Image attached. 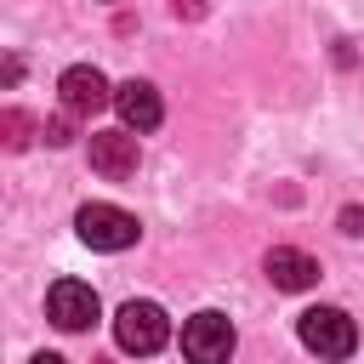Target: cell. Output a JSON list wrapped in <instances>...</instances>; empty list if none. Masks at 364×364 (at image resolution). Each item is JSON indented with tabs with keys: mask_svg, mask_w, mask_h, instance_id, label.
Returning a JSON list of instances; mask_svg holds the SVG:
<instances>
[{
	"mask_svg": "<svg viewBox=\"0 0 364 364\" xmlns=\"http://www.w3.org/2000/svg\"><path fill=\"white\" fill-rule=\"evenodd\" d=\"M296 336H301V347L318 353V358H353V347H358V324H353L341 307H307V313L296 318Z\"/></svg>",
	"mask_w": 364,
	"mask_h": 364,
	"instance_id": "6da1fadb",
	"label": "cell"
},
{
	"mask_svg": "<svg viewBox=\"0 0 364 364\" xmlns=\"http://www.w3.org/2000/svg\"><path fill=\"white\" fill-rule=\"evenodd\" d=\"M114 341H119L125 353H136V358L159 353V347L171 341V318H165V307H159V301H125V307L114 313Z\"/></svg>",
	"mask_w": 364,
	"mask_h": 364,
	"instance_id": "7a4b0ae2",
	"label": "cell"
},
{
	"mask_svg": "<svg viewBox=\"0 0 364 364\" xmlns=\"http://www.w3.org/2000/svg\"><path fill=\"white\" fill-rule=\"evenodd\" d=\"M74 228H80V239L91 250H131L136 233H142V222L131 210H119V205H80Z\"/></svg>",
	"mask_w": 364,
	"mask_h": 364,
	"instance_id": "3957f363",
	"label": "cell"
},
{
	"mask_svg": "<svg viewBox=\"0 0 364 364\" xmlns=\"http://www.w3.org/2000/svg\"><path fill=\"white\" fill-rule=\"evenodd\" d=\"M233 341H239L233 324H228L222 313H210V307L182 324V358H188V364H228V358H233Z\"/></svg>",
	"mask_w": 364,
	"mask_h": 364,
	"instance_id": "277c9868",
	"label": "cell"
},
{
	"mask_svg": "<svg viewBox=\"0 0 364 364\" xmlns=\"http://www.w3.org/2000/svg\"><path fill=\"white\" fill-rule=\"evenodd\" d=\"M46 313H51L57 330H91L97 313H102V301H97L91 284H80V279H57V284L46 290Z\"/></svg>",
	"mask_w": 364,
	"mask_h": 364,
	"instance_id": "5b68a950",
	"label": "cell"
},
{
	"mask_svg": "<svg viewBox=\"0 0 364 364\" xmlns=\"http://www.w3.org/2000/svg\"><path fill=\"white\" fill-rule=\"evenodd\" d=\"M57 91H63V108H68V114H97V108H108V102H114V91H108L102 68H91V63L63 68Z\"/></svg>",
	"mask_w": 364,
	"mask_h": 364,
	"instance_id": "8992f818",
	"label": "cell"
},
{
	"mask_svg": "<svg viewBox=\"0 0 364 364\" xmlns=\"http://www.w3.org/2000/svg\"><path fill=\"white\" fill-rule=\"evenodd\" d=\"M91 171H102L108 182L136 176V136L131 131H91Z\"/></svg>",
	"mask_w": 364,
	"mask_h": 364,
	"instance_id": "52a82bcc",
	"label": "cell"
},
{
	"mask_svg": "<svg viewBox=\"0 0 364 364\" xmlns=\"http://www.w3.org/2000/svg\"><path fill=\"white\" fill-rule=\"evenodd\" d=\"M114 108H119L125 131H154V125L165 119V102H159V91H154L148 80H125V85L114 91Z\"/></svg>",
	"mask_w": 364,
	"mask_h": 364,
	"instance_id": "ba28073f",
	"label": "cell"
},
{
	"mask_svg": "<svg viewBox=\"0 0 364 364\" xmlns=\"http://www.w3.org/2000/svg\"><path fill=\"white\" fill-rule=\"evenodd\" d=\"M262 267H267V279H273L279 290H313V284H318V256H307V250H296V245H273Z\"/></svg>",
	"mask_w": 364,
	"mask_h": 364,
	"instance_id": "9c48e42d",
	"label": "cell"
},
{
	"mask_svg": "<svg viewBox=\"0 0 364 364\" xmlns=\"http://www.w3.org/2000/svg\"><path fill=\"white\" fill-rule=\"evenodd\" d=\"M0 131H6V148H23V142H28V119H23L17 108L0 114Z\"/></svg>",
	"mask_w": 364,
	"mask_h": 364,
	"instance_id": "30bf717a",
	"label": "cell"
},
{
	"mask_svg": "<svg viewBox=\"0 0 364 364\" xmlns=\"http://www.w3.org/2000/svg\"><path fill=\"white\" fill-rule=\"evenodd\" d=\"M51 148H63V142H74V125H68V114H57V119H46V131H40Z\"/></svg>",
	"mask_w": 364,
	"mask_h": 364,
	"instance_id": "8fae6325",
	"label": "cell"
},
{
	"mask_svg": "<svg viewBox=\"0 0 364 364\" xmlns=\"http://www.w3.org/2000/svg\"><path fill=\"white\" fill-rule=\"evenodd\" d=\"M341 233H364V216L358 210H341Z\"/></svg>",
	"mask_w": 364,
	"mask_h": 364,
	"instance_id": "7c38bea8",
	"label": "cell"
},
{
	"mask_svg": "<svg viewBox=\"0 0 364 364\" xmlns=\"http://www.w3.org/2000/svg\"><path fill=\"white\" fill-rule=\"evenodd\" d=\"M182 11H188V17H199L205 6H199V0H176V17H182Z\"/></svg>",
	"mask_w": 364,
	"mask_h": 364,
	"instance_id": "4fadbf2b",
	"label": "cell"
},
{
	"mask_svg": "<svg viewBox=\"0 0 364 364\" xmlns=\"http://www.w3.org/2000/svg\"><path fill=\"white\" fill-rule=\"evenodd\" d=\"M28 364H68V358H57V353H40V358H28Z\"/></svg>",
	"mask_w": 364,
	"mask_h": 364,
	"instance_id": "5bb4252c",
	"label": "cell"
}]
</instances>
